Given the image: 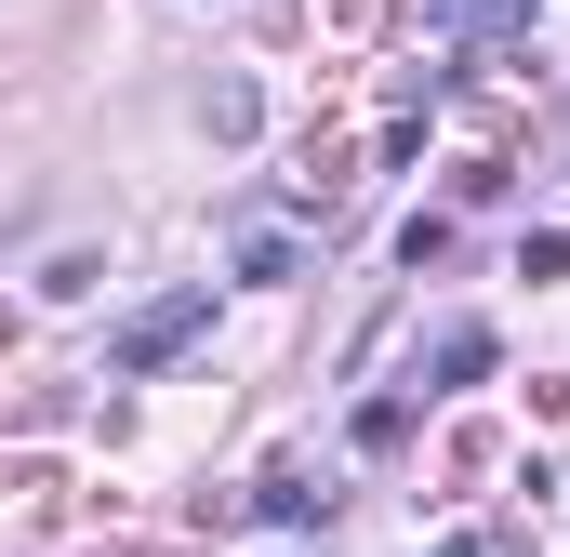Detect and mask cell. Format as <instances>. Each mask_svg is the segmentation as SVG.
<instances>
[{"label": "cell", "instance_id": "cell-1", "mask_svg": "<svg viewBox=\"0 0 570 557\" xmlns=\"http://www.w3.org/2000/svg\"><path fill=\"white\" fill-rule=\"evenodd\" d=\"M199 319H213V292H159V305H134V319H120V345H107V359H120V372H159Z\"/></svg>", "mask_w": 570, "mask_h": 557}, {"label": "cell", "instance_id": "cell-2", "mask_svg": "<svg viewBox=\"0 0 570 557\" xmlns=\"http://www.w3.org/2000/svg\"><path fill=\"white\" fill-rule=\"evenodd\" d=\"M491 359H504L491 319H451V332H438V385H491Z\"/></svg>", "mask_w": 570, "mask_h": 557}, {"label": "cell", "instance_id": "cell-3", "mask_svg": "<svg viewBox=\"0 0 570 557\" xmlns=\"http://www.w3.org/2000/svg\"><path fill=\"white\" fill-rule=\"evenodd\" d=\"M318 518H332L318 478H266V531H318Z\"/></svg>", "mask_w": 570, "mask_h": 557}, {"label": "cell", "instance_id": "cell-4", "mask_svg": "<svg viewBox=\"0 0 570 557\" xmlns=\"http://www.w3.org/2000/svg\"><path fill=\"white\" fill-rule=\"evenodd\" d=\"M531 27V0H464V40H518Z\"/></svg>", "mask_w": 570, "mask_h": 557}]
</instances>
